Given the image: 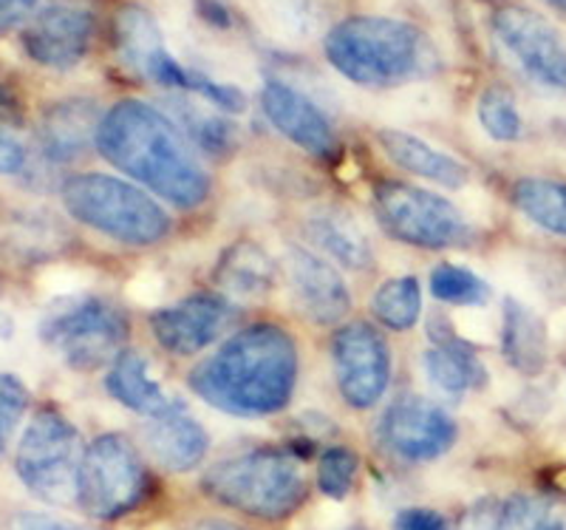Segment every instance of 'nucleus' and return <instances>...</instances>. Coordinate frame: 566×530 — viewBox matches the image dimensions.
<instances>
[{
    "label": "nucleus",
    "instance_id": "1",
    "mask_svg": "<svg viewBox=\"0 0 566 530\" xmlns=\"http://www.w3.org/2000/svg\"><path fill=\"white\" fill-rule=\"evenodd\" d=\"M97 150L114 168L181 210H193L210 196V176L193 143L154 105L116 103L99 123Z\"/></svg>",
    "mask_w": 566,
    "mask_h": 530
},
{
    "label": "nucleus",
    "instance_id": "2",
    "mask_svg": "<svg viewBox=\"0 0 566 530\" xmlns=\"http://www.w3.org/2000/svg\"><path fill=\"white\" fill-rule=\"evenodd\" d=\"M297 346L286 330L255 324L235 332L219 352L190 372V388L205 403L235 417H266L292 401Z\"/></svg>",
    "mask_w": 566,
    "mask_h": 530
},
{
    "label": "nucleus",
    "instance_id": "3",
    "mask_svg": "<svg viewBox=\"0 0 566 530\" xmlns=\"http://www.w3.org/2000/svg\"><path fill=\"white\" fill-rule=\"evenodd\" d=\"M335 72L366 89H394L437 72L439 58L431 40L397 18L360 14L337 23L323 40Z\"/></svg>",
    "mask_w": 566,
    "mask_h": 530
},
{
    "label": "nucleus",
    "instance_id": "4",
    "mask_svg": "<svg viewBox=\"0 0 566 530\" xmlns=\"http://www.w3.org/2000/svg\"><path fill=\"white\" fill-rule=\"evenodd\" d=\"M207 497L255 519H286L306 499V477L297 459L277 448L239 454L205 474Z\"/></svg>",
    "mask_w": 566,
    "mask_h": 530
},
{
    "label": "nucleus",
    "instance_id": "5",
    "mask_svg": "<svg viewBox=\"0 0 566 530\" xmlns=\"http://www.w3.org/2000/svg\"><path fill=\"white\" fill-rule=\"evenodd\" d=\"M63 205L80 225L123 245L148 247L170 233L168 210L136 185L105 174L71 176L60 190Z\"/></svg>",
    "mask_w": 566,
    "mask_h": 530
},
{
    "label": "nucleus",
    "instance_id": "6",
    "mask_svg": "<svg viewBox=\"0 0 566 530\" xmlns=\"http://www.w3.org/2000/svg\"><path fill=\"white\" fill-rule=\"evenodd\" d=\"M80 434L54 408H43L29 423L18 454H14V471L20 482L38 499L49 505H65L77 499L80 474Z\"/></svg>",
    "mask_w": 566,
    "mask_h": 530
},
{
    "label": "nucleus",
    "instance_id": "7",
    "mask_svg": "<svg viewBox=\"0 0 566 530\" xmlns=\"http://www.w3.org/2000/svg\"><path fill=\"white\" fill-rule=\"evenodd\" d=\"M148 493V471L123 434H103L85 446L77 474V502L94 519H119Z\"/></svg>",
    "mask_w": 566,
    "mask_h": 530
},
{
    "label": "nucleus",
    "instance_id": "8",
    "mask_svg": "<svg viewBox=\"0 0 566 530\" xmlns=\"http://www.w3.org/2000/svg\"><path fill=\"white\" fill-rule=\"evenodd\" d=\"M43 337L71 368L94 372L125 352L128 318L103 298H77L52 312Z\"/></svg>",
    "mask_w": 566,
    "mask_h": 530
},
{
    "label": "nucleus",
    "instance_id": "9",
    "mask_svg": "<svg viewBox=\"0 0 566 530\" xmlns=\"http://www.w3.org/2000/svg\"><path fill=\"white\" fill-rule=\"evenodd\" d=\"M374 214L394 239L424 250L457 247L470 236L468 221L453 201L406 181H380L374 188Z\"/></svg>",
    "mask_w": 566,
    "mask_h": 530
},
{
    "label": "nucleus",
    "instance_id": "10",
    "mask_svg": "<svg viewBox=\"0 0 566 530\" xmlns=\"http://www.w3.org/2000/svg\"><path fill=\"white\" fill-rule=\"evenodd\" d=\"M493 32L530 80L566 94V43L547 20L524 7L499 9Z\"/></svg>",
    "mask_w": 566,
    "mask_h": 530
},
{
    "label": "nucleus",
    "instance_id": "11",
    "mask_svg": "<svg viewBox=\"0 0 566 530\" xmlns=\"http://www.w3.org/2000/svg\"><path fill=\"white\" fill-rule=\"evenodd\" d=\"M337 388L352 408H371L391 383V350L382 332L368 324H348L332 341Z\"/></svg>",
    "mask_w": 566,
    "mask_h": 530
},
{
    "label": "nucleus",
    "instance_id": "12",
    "mask_svg": "<svg viewBox=\"0 0 566 530\" xmlns=\"http://www.w3.org/2000/svg\"><path fill=\"white\" fill-rule=\"evenodd\" d=\"M380 434L397 457L428 463L451 451L457 443V423L442 406L424 397H399L382 417Z\"/></svg>",
    "mask_w": 566,
    "mask_h": 530
},
{
    "label": "nucleus",
    "instance_id": "13",
    "mask_svg": "<svg viewBox=\"0 0 566 530\" xmlns=\"http://www.w3.org/2000/svg\"><path fill=\"white\" fill-rule=\"evenodd\" d=\"M261 108L277 134L317 159H332L340 150L335 125L328 123L321 105L301 89L281 80H270L261 91Z\"/></svg>",
    "mask_w": 566,
    "mask_h": 530
},
{
    "label": "nucleus",
    "instance_id": "14",
    "mask_svg": "<svg viewBox=\"0 0 566 530\" xmlns=\"http://www.w3.org/2000/svg\"><path fill=\"white\" fill-rule=\"evenodd\" d=\"M94 18L80 7H49L23 32V49L38 65L65 72L88 54Z\"/></svg>",
    "mask_w": 566,
    "mask_h": 530
},
{
    "label": "nucleus",
    "instance_id": "15",
    "mask_svg": "<svg viewBox=\"0 0 566 530\" xmlns=\"http://www.w3.org/2000/svg\"><path fill=\"white\" fill-rule=\"evenodd\" d=\"M230 321V306L219 295H193L150 315V330L170 355L190 357L207 350Z\"/></svg>",
    "mask_w": 566,
    "mask_h": 530
},
{
    "label": "nucleus",
    "instance_id": "16",
    "mask_svg": "<svg viewBox=\"0 0 566 530\" xmlns=\"http://www.w3.org/2000/svg\"><path fill=\"white\" fill-rule=\"evenodd\" d=\"M286 276L295 306L312 324L332 326L352 310V295L343 276L312 250H292L286 259Z\"/></svg>",
    "mask_w": 566,
    "mask_h": 530
},
{
    "label": "nucleus",
    "instance_id": "17",
    "mask_svg": "<svg viewBox=\"0 0 566 530\" xmlns=\"http://www.w3.org/2000/svg\"><path fill=\"white\" fill-rule=\"evenodd\" d=\"M103 117L94 100H63L45 111L40 148L52 163H74L91 145H97Z\"/></svg>",
    "mask_w": 566,
    "mask_h": 530
},
{
    "label": "nucleus",
    "instance_id": "18",
    "mask_svg": "<svg viewBox=\"0 0 566 530\" xmlns=\"http://www.w3.org/2000/svg\"><path fill=\"white\" fill-rule=\"evenodd\" d=\"M145 443H148V451L154 454L161 468L179 474L199 466L207 448H210L205 426L196 417H190L185 408L150 420V426L145 428Z\"/></svg>",
    "mask_w": 566,
    "mask_h": 530
},
{
    "label": "nucleus",
    "instance_id": "19",
    "mask_svg": "<svg viewBox=\"0 0 566 530\" xmlns=\"http://www.w3.org/2000/svg\"><path fill=\"white\" fill-rule=\"evenodd\" d=\"M105 388H108V395L116 403H123L125 408L142 414V417H150V420L185 408L150 377L148 363L142 361L136 352H123V355L111 363Z\"/></svg>",
    "mask_w": 566,
    "mask_h": 530
},
{
    "label": "nucleus",
    "instance_id": "20",
    "mask_svg": "<svg viewBox=\"0 0 566 530\" xmlns=\"http://www.w3.org/2000/svg\"><path fill=\"white\" fill-rule=\"evenodd\" d=\"M380 139V148L386 150V156L391 159L397 168L408 170V174H417L422 179H431L442 188H462L464 181H468V168H464L459 159H453L451 154H444V150L433 148L419 136L406 134V131L397 128H382L377 134Z\"/></svg>",
    "mask_w": 566,
    "mask_h": 530
},
{
    "label": "nucleus",
    "instance_id": "21",
    "mask_svg": "<svg viewBox=\"0 0 566 530\" xmlns=\"http://www.w3.org/2000/svg\"><path fill=\"white\" fill-rule=\"evenodd\" d=\"M306 236L326 252L328 259L348 270H366L374 261L366 230L343 207H321L306 219Z\"/></svg>",
    "mask_w": 566,
    "mask_h": 530
},
{
    "label": "nucleus",
    "instance_id": "22",
    "mask_svg": "<svg viewBox=\"0 0 566 530\" xmlns=\"http://www.w3.org/2000/svg\"><path fill=\"white\" fill-rule=\"evenodd\" d=\"M502 352L504 361L522 375H538L547 366V326L527 304L515 298L504 301Z\"/></svg>",
    "mask_w": 566,
    "mask_h": 530
},
{
    "label": "nucleus",
    "instance_id": "23",
    "mask_svg": "<svg viewBox=\"0 0 566 530\" xmlns=\"http://www.w3.org/2000/svg\"><path fill=\"white\" fill-rule=\"evenodd\" d=\"M275 276L277 267L270 252L252 241H239L224 250L212 272L216 284L232 298H261L272 290Z\"/></svg>",
    "mask_w": 566,
    "mask_h": 530
},
{
    "label": "nucleus",
    "instance_id": "24",
    "mask_svg": "<svg viewBox=\"0 0 566 530\" xmlns=\"http://www.w3.org/2000/svg\"><path fill=\"white\" fill-rule=\"evenodd\" d=\"M114 34L116 52H119V58H123V63L128 65L130 72H136L139 77H145V74L150 72V65L168 52L159 23H156V18L148 9L142 7L119 9L114 23Z\"/></svg>",
    "mask_w": 566,
    "mask_h": 530
},
{
    "label": "nucleus",
    "instance_id": "25",
    "mask_svg": "<svg viewBox=\"0 0 566 530\" xmlns=\"http://www.w3.org/2000/svg\"><path fill=\"white\" fill-rule=\"evenodd\" d=\"M424 372L433 386L444 395H464L470 388H479L488 381V372L479 357L459 341H442L437 350L424 355Z\"/></svg>",
    "mask_w": 566,
    "mask_h": 530
},
{
    "label": "nucleus",
    "instance_id": "26",
    "mask_svg": "<svg viewBox=\"0 0 566 530\" xmlns=\"http://www.w3.org/2000/svg\"><path fill=\"white\" fill-rule=\"evenodd\" d=\"M515 207L547 233L566 236V185L553 179H522L513 188Z\"/></svg>",
    "mask_w": 566,
    "mask_h": 530
},
{
    "label": "nucleus",
    "instance_id": "27",
    "mask_svg": "<svg viewBox=\"0 0 566 530\" xmlns=\"http://www.w3.org/2000/svg\"><path fill=\"white\" fill-rule=\"evenodd\" d=\"M174 117L190 143L199 145L207 154H227L235 145V128L230 119L219 117L216 108L196 105L193 100H176Z\"/></svg>",
    "mask_w": 566,
    "mask_h": 530
},
{
    "label": "nucleus",
    "instance_id": "28",
    "mask_svg": "<svg viewBox=\"0 0 566 530\" xmlns=\"http://www.w3.org/2000/svg\"><path fill=\"white\" fill-rule=\"evenodd\" d=\"M371 312L382 326L394 332H406L417 326L422 312V290L413 276H399L386 281L371 298Z\"/></svg>",
    "mask_w": 566,
    "mask_h": 530
},
{
    "label": "nucleus",
    "instance_id": "29",
    "mask_svg": "<svg viewBox=\"0 0 566 530\" xmlns=\"http://www.w3.org/2000/svg\"><path fill=\"white\" fill-rule=\"evenodd\" d=\"M431 292L433 298L453 306H482L490 298V287L479 279L476 272L457 264H439L431 272Z\"/></svg>",
    "mask_w": 566,
    "mask_h": 530
},
{
    "label": "nucleus",
    "instance_id": "30",
    "mask_svg": "<svg viewBox=\"0 0 566 530\" xmlns=\"http://www.w3.org/2000/svg\"><path fill=\"white\" fill-rule=\"evenodd\" d=\"M479 123L499 143H515L524 131V119L518 114L513 94L499 85L488 89L479 97Z\"/></svg>",
    "mask_w": 566,
    "mask_h": 530
},
{
    "label": "nucleus",
    "instance_id": "31",
    "mask_svg": "<svg viewBox=\"0 0 566 530\" xmlns=\"http://www.w3.org/2000/svg\"><path fill=\"white\" fill-rule=\"evenodd\" d=\"M354 477H357V457L348 448H326L317 463V486L326 497L343 499L354 486Z\"/></svg>",
    "mask_w": 566,
    "mask_h": 530
},
{
    "label": "nucleus",
    "instance_id": "32",
    "mask_svg": "<svg viewBox=\"0 0 566 530\" xmlns=\"http://www.w3.org/2000/svg\"><path fill=\"white\" fill-rule=\"evenodd\" d=\"M29 408V388L14 375H0V457L7 454L14 432Z\"/></svg>",
    "mask_w": 566,
    "mask_h": 530
},
{
    "label": "nucleus",
    "instance_id": "33",
    "mask_svg": "<svg viewBox=\"0 0 566 530\" xmlns=\"http://www.w3.org/2000/svg\"><path fill=\"white\" fill-rule=\"evenodd\" d=\"M264 12L272 27L281 29V34H297V38L310 34L317 20L310 0H264Z\"/></svg>",
    "mask_w": 566,
    "mask_h": 530
},
{
    "label": "nucleus",
    "instance_id": "34",
    "mask_svg": "<svg viewBox=\"0 0 566 530\" xmlns=\"http://www.w3.org/2000/svg\"><path fill=\"white\" fill-rule=\"evenodd\" d=\"M495 530H549L547 508L533 497H513L499 508Z\"/></svg>",
    "mask_w": 566,
    "mask_h": 530
},
{
    "label": "nucleus",
    "instance_id": "35",
    "mask_svg": "<svg viewBox=\"0 0 566 530\" xmlns=\"http://www.w3.org/2000/svg\"><path fill=\"white\" fill-rule=\"evenodd\" d=\"M394 530H448V522L442 513L428 508H406L394 519Z\"/></svg>",
    "mask_w": 566,
    "mask_h": 530
},
{
    "label": "nucleus",
    "instance_id": "36",
    "mask_svg": "<svg viewBox=\"0 0 566 530\" xmlns=\"http://www.w3.org/2000/svg\"><path fill=\"white\" fill-rule=\"evenodd\" d=\"M38 0H0V34H9L29 23Z\"/></svg>",
    "mask_w": 566,
    "mask_h": 530
},
{
    "label": "nucleus",
    "instance_id": "37",
    "mask_svg": "<svg viewBox=\"0 0 566 530\" xmlns=\"http://www.w3.org/2000/svg\"><path fill=\"white\" fill-rule=\"evenodd\" d=\"M23 168H27V148L14 136L0 131V174H20Z\"/></svg>",
    "mask_w": 566,
    "mask_h": 530
},
{
    "label": "nucleus",
    "instance_id": "38",
    "mask_svg": "<svg viewBox=\"0 0 566 530\" xmlns=\"http://www.w3.org/2000/svg\"><path fill=\"white\" fill-rule=\"evenodd\" d=\"M495 519H499V508L490 502H479L476 508H470L459 530H495Z\"/></svg>",
    "mask_w": 566,
    "mask_h": 530
},
{
    "label": "nucleus",
    "instance_id": "39",
    "mask_svg": "<svg viewBox=\"0 0 566 530\" xmlns=\"http://www.w3.org/2000/svg\"><path fill=\"white\" fill-rule=\"evenodd\" d=\"M60 522L52 517H40V513H23L12 522V530H57Z\"/></svg>",
    "mask_w": 566,
    "mask_h": 530
},
{
    "label": "nucleus",
    "instance_id": "40",
    "mask_svg": "<svg viewBox=\"0 0 566 530\" xmlns=\"http://www.w3.org/2000/svg\"><path fill=\"white\" fill-rule=\"evenodd\" d=\"M199 12L205 14L210 23H216V27H230V14H227V9L221 7V3H216V0H199Z\"/></svg>",
    "mask_w": 566,
    "mask_h": 530
},
{
    "label": "nucleus",
    "instance_id": "41",
    "mask_svg": "<svg viewBox=\"0 0 566 530\" xmlns=\"http://www.w3.org/2000/svg\"><path fill=\"white\" fill-rule=\"evenodd\" d=\"M12 114H14V100L9 97L7 91L0 89V119L12 117Z\"/></svg>",
    "mask_w": 566,
    "mask_h": 530
},
{
    "label": "nucleus",
    "instance_id": "42",
    "mask_svg": "<svg viewBox=\"0 0 566 530\" xmlns=\"http://www.w3.org/2000/svg\"><path fill=\"white\" fill-rule=\"evenodd\" d=\"M193 530H241V528H235V524H227V522H201V524H196Z\"/></svg>",
    "mask_w": 566,
    "mask_h": 530
},
{
    "label": "nucleus",
    "instance_id": "43",
    "mask_svg": "<svg viewBox=\"0 0 566 530\" xmlns=\"http://www.w3.org/2000/svg\"><path fill=\"white\" fill-rule=\"evenodd\" d=\"M549 7L558 9V12H566V0H547Z\"/></svg>",
    "mask_w": 566,
    "mask_h": 530
},
{
    "label": "nucleus",
    "instance_id": "44",
    "mask_svg": "<svg viewBox=\"0 0 566 530\" xmlns=\"http://www.w3.org/2000/svg\"><path fill=\"white\" fill-rule=\"evenodd\" d=\"M57 530H85V528H74V524H63V522H60Z\"/></svg>",
    "mask_w": 566,
    "mask_h": 530
}]
</instances>
